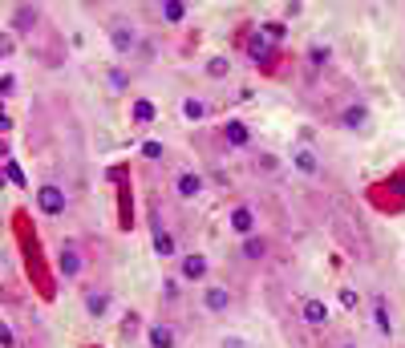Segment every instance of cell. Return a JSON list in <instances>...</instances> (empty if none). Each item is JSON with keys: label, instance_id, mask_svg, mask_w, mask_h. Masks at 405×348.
I'll use <instances>...</instances> for the list:
<instances>
[{"label": "cell", "instance_id": "30", "mask_svg": "<svg viewBox=\"0 0 405 348\" xmlns=\"http://www.w3.org/2000/svg\"><path fill=\"white\" fill-rule=\"evenodd\" d=\"M337 348H361V344H353V340H344V344H337Z\"/></svg>", "mask_w": 405, "mask_h": 348}, {"label": "cell", "instance_id": "5", "mask_svg": "<svg viewBox=\"0 0 405 348\" xmlns=\"http://www.w3.org/2000/svg\"><path fill=\"white\" fill-rule=\"evenodd\" d=\"M57 272H61L65 280H77V275L86 272V255H81L73 243H61V251H57Z\"/></svg>", "mask_w": 405, "mask_h": 348}, {"label": "cell", "instance_id": "18", "mask_svg": "<svg viewBox=\"0 0 405 348\" xmlns=\"http://www.w3.org/2000/svg\"><path fill=\"white\" fill-rule=\"evenodd\" d=\"M106 308H110V292H86V312L89 316H106Z\"/></svg>", "mask_w": 405, "mask_h": 348}, {"label": "cell", "instance_id": "27", "mask_svg": "<svg viewBox=\"0 0 405 348\" xmlns=\"http://www.w3.org/2000/svg\"><path fill=\"white\" fill-rule=\"evenodd\" d=\"M163 300H166V304H178V284H175V280H166V284H163Z\"/></svg>", "mask_w": 405, "mask_h": 348}, {"label": "cell", "instance_id": "29", "mask_svg": "<svg viewBox=\"0 0 405 348\" xmlns=\"http://www.w3.org/2000/svg\"><path fill=\"white\" fill-rule=\"evenodd\" d=\"M142 154H146V158H163V146H158V142H146V146H142Z\"/></svg>", "mask_w": 405, "mask_h": 348}, {"label": "cell", "instance_id": "7", "mask_svg": "<svg viewBox=\"0 0 405 348\" xmlns=\"http://www.w3.org/2000/svg\"><path fill=\"white\" fill-rule=\"evenodd\" d=\"M207 272H211V263H207V255H199V251H190V255H183V260H178V275H183V280H190V284L207 280Z\"/></svg>", "mask_w": 405, "mask_h": 348}, {"label": "cell", "instance_id": "13", "mask_svg": "<svg viewBox=\"0 0 405 348\" xmlns=\"http://www.w3.org/2000/svg\"><path fill=\"white\" fill-rule=\"evenodd\" d=\"M247 57H252L255 65H272L276 49H272V41H267L264 33H255V37H247Z\"/></svg>", "mask_w": 405, "mask_h": 348}, {"label": "cell", "instance_id": "15", "mask_svg": "<svg viewBox=\"0 0 405 348\" xmlns=\"http://www.w3.org/2000/svg\"><path fill=\"white\" fill-rule=\"evenodd\" d=\"M37 21H41V13L33 9V4H21L13 13V29L16 33H29V29H37Z\"/></svg>", "mask_w": 405, "mask_h": 348}, {"label": "cell", "instance_id": "4", "mask_svg": "<svg viewBox=\"0 0 405 348\" xmlns=\"http://www.w3.org/2000/svg\"><path fill=\"white\" fill-rule=\"evenodd\" d=\"M320 166H324V162H320V154H317L312 146H308V142L292 146V170H300L304 178H317V174H320Z\"/></svg>", "mask_w": 405, "mask_h": 348}, {"label": "cell", "instance_id": "19", "mask_svg": "<svg viewBox=\"0 0 405 348\" xmlns=\"http://www.w3.org/2000/svg\"><path fill=\"white\" fill-rule=\"evenodd\" d=\"M329 61H332V49H329V45H308V65H312V69H324Z\"/></svg>", "mask_w": 405, "mask_h": 348}, {"label": "cell", "instance_id": "21", "mask_svg": "<svg viewBox=\"0 0 405 348\" xmlns=\"http://www.w3.org/2000/svg\"><path fill=\"white\" fill-rule=\"evenodd\" d=\"M202 113H207V106H202L199 98H187V101H183V118H187V122H199Z\"/></svg>", "mask_w": 405, "mask_h": 348}, {"label": "cell", "instance_id": "23", "mask_svg": "<svg viewBox=\"0 0 405 348\" xmlns=\"http://www.w3.org/2000/svg\"><path fill=\"white\" fill-rule=\"evenodd\" d=\"M276 170H280L276 154H260V158H255V174H276Z\"/></svg>", "mask_w": 405, "mask_h": 348}, {"label": "cell", "instance_id": "28", "mask_svg": "<svg viewBox=\"0 0 405 348\" xmlns=\"http://www.w3.org/2000/svg\"><path fill=\"white\" fill-rule=\"evenodd\" d=\"M357 300H361L357 296V287H341V304L344 308H357Z\"/></svg>", "mask_w": 405, "mask_h": 348}, {"label": "cell", "instance_id": "3", "mask_svg": "<svg viewBox=\"0 0 405 348\" xmlns=\"http://www.w3.org/2000/svg\"><path fill=\"white\" fill-rule=\"evenodd\" d=\"M227 231H235L240 239H247V235L260 231V219H255V211L247 207V203H235V207L227 211Z\"/></svg>", "mask_w": 405, "mask_h": 348}, {"label": "cell", "instance_id": "6", "mask_svg": "<svg viewBox=\"0 0 405 348\" xmlns=\"http://www.w3.org/2000/svg\"><path fill=\"white\" fill-rule=\"evenodd\" d=\"M202 190H207V178H202L199 170H183V174L175 178V195H178V199L190 203V199H199Z\"/></svg>", "mask_w": 405, "mask_h": 348}, {"label": "cell", "instance_id": "14", "mask_svg": "<svg viewBox=\"0 0 405 348\" xmlns=\"http://www.w3.org/2000/svg\"><path fill=\"white\" fill-rule=\"evenodd\" d=\"M202 308L207 312H227L231 308V292L223 284H211L207 292H202Z\"/></svg>", "mask_w": 405, "mask_h": 348}, {"label": "cell", "instance_id": "25", "mask_svg": "<svg viewBox=\"0 0 405 348\" xmlns=\"http://www.w3.org/2000/svg\"><path fill=\"white\" fill-rule=\"evenodd\" d=\"M227 57H211V61H207V77H227Z\"/></svg>", "mask_w": 405, "mask_h": 348}, {"label": "cell", "instance_id": "1", "mask_svg": "<svg viewBox=\"0 0 405 348\" xmlns=\"http://www.w3.org/2000/svg\"><path fill=\"white\" fill-rule=\"evenodd\" d=\"M138 25L134 21H126V16H118V21H110V45H114V53H134L138 49Z\"/></svg>", "mask_w": 405, "mask_h": 348}, {"label": "cell", "instance_id": "24", "mask_svg": "<svg viewBox=\"0 0 405 348\" xmlns=\"http://www.w3.org/2000/svg\"><path fill=\"white\" fill-rule=\"evenodd\" d=\"M260 33H264V37L276 45V41H284V33H288V29L280 25V21H267V25H260Z\"/></svg>", "mask_w": 405, "mask_h": 348}, {"label": "cell", "instance_id": "8", "mask_svg": "<svg viewBox=\"0 0 405 348\" xmlns=\"http://www.w3.org/2000/svg\"><path fill=\"white\" fill-rule=\"evenodd\" d=\"M341 126H344V130H353V134L369 130V106H365V101H349V106L341 110Z\"/></svg>", "mask_w": 405, "mask_h": 348}, {"label": "cell", "instance_id": "16", "mask_svg": "<svg viewBox=\"0 0 405 348\" xmlns=\"http://www.w3.org/2000/svg\"><path fill=\"white\" fill-rule=\"evenodd\" d=\"M154 251H158L163 260H170V255H175V235H170L163 223H154Z\"/></svg>", "mask_w": 405, "mask_h": 348}, {"label": "cell", "instance_id": "2", "mask_svg": "<svg viewBox=\"0 0 405 348\" xmlns=\"http://www.w3.org/2000/svg\"><path fill=\"white\" fill-rule=\"evenodd\" d=\"M37 207H41V215L57 219V215H65L69 199H65V190L57 187V183H41V187H37Z\"/></svg>", "mask_w": 405, "mask_h": 348}, {"label": "cell", "instance_id": "11", "mask_svg": "<svg viewBox=\"0 0 405 348\" xmlns=\"http://www.w3.org/2000/svg\"><path fill=\"white\" fill-rule=\"evenodd\" d=\"M146 340H150V348H175L178 344V332H175V324L158 320V324L146 328Z\"/></svg>", "mask_w": 405, "mask_h": 348}, {"label": "cell", "instance_id": "31", "mask_svg": "<svg viewBox=\"0 0 405 348\" xmlns=\"http://www.w3.org/2000/svg\"><path fill=\"white\" fill-rule=\"evenodd\" d=\"M4 53H9V45H4V41H0V57H4Z\"/></svg>", "mask_w": 405, "mask_h": 348}, {"label": "cell", "instance_id": "9", "mask_svg": "<svg viewBox=\"0 0 405 348\" xmlns=\"http://www.w3.org/2000/svg\"><path fill=\"white\" fill-rule=\"evenodd\" d=\"M223 142L227 146H235V150H243V146H252V130H247V122H240V118H231V122H223Z\"/></svg>", "mask_w": 405, "mask_h": 348}, {"label": "cell", "instance_id": "10", "mask_svg": "<svg viewBox=\"0 0 405 348\" xmlns=\"http://www.w3.org/2000/svg\"><path fill=\"white\" fill-rule=\"evenodd\" d=\"M300 320L308 324V328H320V324L329 320V304H324V300H317V296H308L300 304Z\"/></svg>", "mask_w": 405, "mask_h": 348}, {"label": "cell", "instance_id": "26", "mask_svg": "<svg viewBox=\"0 0 405 348\" xmlns=\"http://www.w3.org/2000/svg\"><path fill=\"white\" fill-rule=\"evenodd\" d=\"M0 348H16V336H13V328L0 320Z\"/></svg>", "mask_w": 405, "mask_h": 348}, {"label": "cell", "instance_id": "12", "mask_svg": "<svg viewBox=\"0 0 405 348\" xmlns=\"http://www.w3.org/2000/svg\"><path fill=\"white\" fill-rule=\"evenodd\" d=\"M267 251H272V247H267V239L260 235V231H255V235H247V239L240 243L243 263H264V260H267Z\"/></svg>", "mask_w": 405, "mask_h": 348}, {"label": "cell", "instance_id": "22", "mask_svg": "<svg viewBox=\"0 0 405 348\" xmlns=\"http://www.w3.org/2000/svg\"><path fill=\"white\" fill-rule=\"evenodd\" d=\"M134 122H154V101H146V98L134 101Z\"/></svg>", "mask_w": 405, "mask_h": 348}, {"label": "cell", "instance_id": "17", "mask_svg": "<svg viewBox=\"0 0 405 348\" xmlns=\"http://www.w3.org/2000/svg\"><path fill=\"white\" fill-rule=\"evenodd\" d=\"M373 324H377V332L381 336H389L393 332V316H389V308H385V300H373Z\"/></svg>", "mask_w": 405, "mask_h": 348}, {"label": "cell", "instance_id": "20", "mask_svg": "<svg viewBox=\"0 0 405 348\" xmlns=\"http://www.w3.org/2000/svg\"><path fill=\"white\" fill-rule=\"evenodd\" d=\"M187 16V4L183 0H163V21H170V25H178Z\"/></svg>", "mask_w": 405, "mask_h": 348}]
</instances>
